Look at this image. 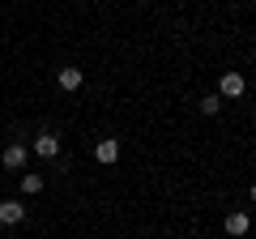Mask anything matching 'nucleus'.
I'll list each match as a JSON object with an SVG mask.
<instances>
[{
    "label": "nucleus",
    "instance_id": "nucleus-6",
    "mask_svg": "<svg viewBox=\"0 0 256 239\" xmlns=\"http://www.w3.org/2000/svg\"><path fill=\"white\" fill-rule=\"evenodd\" d=\"M56 82H60V90H82V68H60V73H56Z\"/></svg>",
    "mask_w": 256,
    "mask_h": 239
},
{
    "label": "nucleus",
    "instance_id": "nucleus-9",
    "mask_svg": "<svg viewBox=\"0 0 256 239\" xmlns=\"http://www.w3.org/2000/svg\"><path fill=\"white\" fill-rule=\"evenodd\" d=\"M201 111H205V116H218V111H222V98H218V94H210V98H201Z\"/></svg>",
    "mask_w": 256,
    "mask_h": 239
},
{
    "label": "nucleus",
    "instance_id": "nucleus-8",
    "mask_svg": "<svg viewBox=\"0 0 256 239\" xmlns=\"http://www.w3.org/2000/svg\"><path fill=\"white\" fill-rule=\"evenodd\" d=\"M22 192H43V175H22Z\"/></svg>",
    "mask_w": 256,
    "mask_h": 239
},
{
    "label": "nucleus",
    "instance_id": "nucleus-5",
    "mask_svg": "<svg viewBox=\"0 0 256 239\" xmlns=\"http://www.w3.org/2000/svg\"><path fill=\"white\" fill-rule=\"evenodd\" d=\"M244 90H248L244 73H222V94H226V98H239Z\"/></svg>",
    "mask_w": 256,
    "mask_h": 239
},
{
    "label": "nucleus",
    "instance_id": "nucleus-4",
    "mask_svg": "<svg viewBox=\"0 0 256 239\" xmlns=\"http://www.w3.org/2000/svg\"><path fill=\"white\" fill-rule=\"evenodd\" d=\"M0 162H4V166H13V171H22V166H26V146H18V141H13V146H4Z\"/></svg>",
    "mask_w": 256,
    "mask_h": 239
},
{
    "label": "nucleus",
    "instance_id": "nucleus-7",
    "mask_svg": "<svg viewBox=\"0 0 256 239\" xmlns=\"http://www.w3.org/2000/svg\"><path fill=\"white\" fill-rule=\"evenodd\" d=\"M226 235H248V214H226Z\"/></svg>",
    "mask_w": 256,
    "mask_h": 239
},
{
    "label": "nucleus",
    "instance_id": "nucleus-10",
    "mask_svg": "<svg viewBox=\"0 0 256 239\" xmlns=\"http://www.w3.org/2000/svg\"><path fill=\"white\" fill-rule=\"evenodd\" d=\"M252 205H256V188H252Z\"/></svg>",
    "mask_w": 256,
    "mask_h": 239
},
{
    "label": "nucleus",
    "instance_id": "nucleus-2",
    "mask_svg": "<svg viewBox=\"0 0 256 239\" xmlns=\"http://www.w3.org/2000/svg\"><path fill=\"white\" fill-rule=\"evenodd\" d=\"M34 154L38 158H56L60 154V137H56V132H38L34 137Z\"/></svg>",
    "mask_w": 256,
    "mask_h": 239
},
{
    "label": "nucleus",
    "instance_id": "nucleus-1",
    "mask_svg": "<svg viewBox=\"0 0 256 239\" xmlns=\"http://www.w3.org/2000/svg\"><path fill=\"white\" fill-rule=\"evenodd\" d=\"M94 158H98L102 166H111V162H120V141H116V137H102L98 146H94Z\"/></svg>",
    "mask_w": 256,
    "mask_h": 239
},
{
    "label": "nucleus",
    "instance_id": "nucleus-3",
    "mask_svg": "<svg viewBox=\"0 0 256 239\" xmlns=\"http://www.w3.org/2000/svg\"><path fill=\"white\" fill-rule=\"evenodd\" d=\"M22 218H26V205H18V201H0V222H4V226H18Z\"/></svg>",
    "mask_w": 256,
    "mask_h": 239
}]
</instances>
